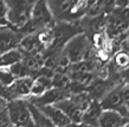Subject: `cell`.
<instances>
[{"mask_svg":"<svg viewBox=\"0 0 129 127\" xmlns=\"http://www.w3.org/2000/svg\"><path fill=\"white\" fill-rule=\"evenodd\" d=\"M13 81H14V77L12 74L11 69L8 67H0V84L11 86Z\"/></svg>","mask_w":129,"mask_h":127,"instance_id":"obj_21","label":"cell"},{"mask_svg":"<svg viewBox=\"0 0 129 127\" xmlns=\"http://www.w3.org/2000/svg\"><path fill=\"white\" fill-rule=\"evenodd\" d=\"M127 51L129 52V31H128V39H127Z\"/></svg>","mask_w":129,"mask_h":127,"instance_id":"obj_29","label":"cell"},{"mask_svg":"<svg viewBox=\"0 0 129 127\" xmlns=\"http://www.w3.org/2000/svg\"><path fill=\"white\" fill-rule=\"evenodd\" d=\"M28 104V109L31 113V118H32V122H33V127H55L53 123L51 122V120L47 118L43 112L40 111L39 108L35 106L33 104H31L27 100Z\"/></svg>","mask_w":129,"mask_h":127,"instance_id":"obj_14","label":"cell"},{"mask_svg":"<svg viewBox=\"0 0 129 127\" xmlns=\"http://www.w3.org/2000/svg\"><path fill=\"white\" fill-rule=\"evenodd\" d=\"M33 84V78L26 77V78H19V79H14L10 86L12 89V93L14 95V99L18 100H27L30 98V92H31V87Z\"/></svg>","mask_w":129,"mask_h":127,"instance_id":"obj_9","label":"cell"},{"mask_svg":"<svg viewBox=\"0 0 129 127\" xmlns=\"http://www.w3.org/2000/svg\"><path fill=\"white\" fill-rule=\"evenodd\" d=\"M4 108H6V102L0 99V109H4Z\"/></svg>","mask_w":129,"mask_h":127,"instance_id":"obj_27","label":"cell"},{"mask_svg":"<svg viewBox=\"0 0 129 127\" xmlns=\"http://www.w3.org/2000/svg\"><path fill=\"white\" fill-rule=\"evenodd\" d=\"M0 127H12L11 120H10L6 108L0 109Z\"/></svg>","mask_w":129,"mask_h":127,"instance_id":"obj_24","label":"cell"},{"mask_svg":"<svg viewBox=\"0 0 129 127\" xmlns=\"http://www.w3.org/2000/svg\"><path fill=\"white\" fill-rule=\"evenodd\" d=\"M128 31H129V23H128Z\"/></svg>","mask_w":129,"mask_h":127,"instance_id":"obj_30","label":"cell"},{"mask_svg":"<svg viewBox=\"0 0 129 127\" xmlns=\"http://www.w3.org/2000/svg\"><path fill=\"white\" fill-rule=\"evenodd\" d=\"M64 127H78V123L71 122V123H69V125H67V126H64Z\"/></svg>","mask_w":129,"mask_h":127,"instance_id":"obj_28","label":"cell"},{"mask_svg":"<svg viewBox=\"0 0 129 127\" xmlns=\"http://www.w3.org/2000/svg\"><path fill=\"white\" fill-rule=\"evenodd\" d=\"M102 111H103V109H102L100 102L92 100L91 101V104L89 105V107L83 112L82 121H81V122L90 123V125H97L98 118H100V115H101Z\"/></svg>","mask_w":129,"mask_h":127,"instance_id":"obj_13","label":"cell"},{"mask_svg":"<svg viewBox=\"0 0 129 127\" xmlns=\"http://www.w3.org/2000/svg\"><path fill=\"white\" fill-rule=\"evenodd\" d=\"M104 6L106 1H92L88 3V10H86V18H96L102 14H104ZM106 16V14H104Z\"/></svg>","mask_w":129,"mask_h":127,"instance_id":"obj_18","label":"cell"},{"mask_svg":"<svg viewBox=\"0 0 129 127\" xmlns=\"http://www.w3.org/2000/svg\"><path fill=\"white\" fill-rule=\"evenodd\" d=\"M121 86L122 84L115 86L113 89H110L106 95L103 96V99L100 101V105L103 111H116L118 112L123 106H124V101L122 98L121 93Z\"/></svg>","mask_w":129,"mask_h":127,"instance_id":"obj_6","label":"cell"},{"mask_svg":"<svg viewBox=\"0 0 129 127\" xmlns=\"http://www.w3.org/2000/svg\"><path fill=\"white\" fill-rule=\"evenodd\" d=\"M63 54L69 59L71 64H76L82 60H96V53L91 48V42L85 33L78 34L67 42L63 47Z\"/></svg>","mask_w":129,"mask_h":127,"instance_id":"obj_1","label":"cell"},{"mask_svg":"<svg viewBox=\"0 0 129 127\" xmlns=\"http://www.w3.org/2000/svg\"><path fill=\"white\" fill-rule=\"evenodd\" d=\"M21 39L23 35L20 34V32L13 30L11 27H1L0 28V54L17 48Z\"/></svg>","mask_w":129,"mask_h":127,"instance_id":"obj_7","label":"cell"},{"mask_svg":"<svg viewBox=\"0 0 129 127\" xmlns=\"http://www.w3.org/2000/svg\"><path fill=\"white\" fill-rule=\"evenodd\" d=\"M1 27H10L7 21V5L6 1L0 0V28Z\"/></svg>","mask_w":129,"mask_h":127,"instance_id":"obj_23","label":"cell"},{"mask_svg":"<svg viewBox=\"0 0 129 127\" xmlns=\"http://www.w3.org/2000/svg\"><path fill=\"white\" fill-rule=\"evenodd\" d=\"M11 69L12 74H13V77L14 79H19V78H26V77H32V73L30 72V69L27 68V66L26 64L24 62V60H21L20 62L16 64V65H13L10 67ZM33 78V77H32Z\"/></svg>","mask_w":129,"mask_h":127,"instance_id":"obj_19","label":"cell"},{"mask_svg":"<svg viewBox=\"0 0 129 127\" xmlns=\"http://www.w3.org/2000/svg\"><path fill=\"white\" fill-rule=\"evenodd\" d=\"M52 28L55 32V42H53L52 47H55V48H63L67 45V42L71 40L74 37L84 33L79 21L77 23L59 21V23H55Z\"/></svg>","mask_w":129,"mask_h":127,"instance_id":"obj_4","label":"cell"},{"mask_svg":"<svg viewBox=\"0 0 129 127\" xmlns=\"http://www.w3.org/2000/svg\"><path fill=\"white\" fill-rule=\"evenodd\" d=\"M6 111L8 113L12 126L16 127H33L31 113L28 109L27 100H13L6 104Z\"/></svg>","mask_w":129,"mask_h":127,"instance_id":"obj_3","label":"cell"},{"mask_svg":"<svg viewBox=\"0 0 129 127\" xmlns=\"http://www.w3.org/2000/svg\"><path fill=\"white\" fill-rule=\"evenodd\" d=\"M129 125V118L121 115L116 111H102L98 118V127H125Z\"/></svg>","mask_w":129,"mask_h":127,"instance_id":"obj_8","label":"cell"},{"mask_svg":"<svg viewBox=\"0 0 129 127\" xmlns=\"http://www.w3.org/2000/svg\"><path fill=\"white\" fill-rule=\"evenodd\" d=\"M38 108L51 120V122L53 123L55 127H64L67 125H69V123H71L70 119L59 108H57L53 105L43 106V107H38Z\"/></svg>","mask_w":129,"mask_h":127,"instance_id":"obj_10","label":"cell"},{"mask_svg":"<svg viewBox=\"0 0 129 127\" xmlns=\"http://www.w3.org/2000/svg\"><path fill=\"white\" fill-rule=\"evenodd\" d=\"M36 38L38 40L39 46L42 47V50H49L53 46V42H55V32L52 27H45L42 28L36 33Z\"/></svg>","mask_w":129,"mask_h":127,"instance_id":"obj_15","label":"cell"},{"mask_svg":"<svg viewBox=\"0 0 129 127\" xmlns=\"http://www.w3.org/2000/svg\"><path fill=\"white\" fill-rule=\"evenodd\" d=\"M71 101L74 102L77 107L81 109L82 112H84L86 108L89 107V105L91 104V96L89 95V93L86 92H81V93H76V94H71L70 95Z\"/></svg>","mask_w":129,"mask_h":127,"instance_id":"obj_17","label":"cell"},{"mask_svg":"<svg viewBox=\"0 0 129 127\" xmlns=\"http://www.w3.org/2000/svg\"><path fill=\"white\" fill-rule=\"evenodd\" d=\"M125 127H129V125H128V126H125Z\"/></svg>","mask_w":129,"mask_h":127,"instance_id":"obj_32","label":"cell"},{"mask_svg":"<svg viewBox=\"0 0 129 127\" xmlns=\"http://www.w3.org/2000/svg\"><path fill=\"white\" fill-rule=\"evenodd\" d=\"M70 82L71 79L69 77V74L55 73L52 77V87H55V88L68 89L70 86Z\"/></svg>","mask_w":129,"mask_h":127,"instance_id":"obj_20","label":"cell"},{"mask_svg":"<svg viewBox=\"0 0 129 127\" xmlns=\"http://www.w3.org/2000/svg\"><path fill=\"white\" fill-rule=\"evenodd\" d=\"M12 127H16V126H12Z\"/></svg>","mask_w":129,"mask_h":127,"instance_id":"obj_33","label":"cell"},{"mask_svg":"<svg viewBox=\"0 0 129 127\" xmlns=\"http://www.w3.org/2000/svg\"><path fill=\"white\" fill-rule=\"evenodd\" d=\"M78 127H98L97 125H90V123H78Z\"/></svg>","mask_w":129,"mask_h":127,"instance_id":"obj_26","label":"cell"},{"mask_svg":"<svg viewBox=\"0 0 129 127\" xmlns=\"http://www.w3.org/2000/svg\"><path fill=\"white\" fill-rule=\"evenodd\" d=\"M70 92L68 89H60L52 87L49 91L44 93L42 96L36 98V99H27L31 104H33L37 107H43V106H50V105H56L60 101L65 100L70 98Z\"/></svg>","mask_w":129,"mask_h":127,"instance_id":"obj_5","label":"cell"},{"mask_svg":"<svg viewBox=\"0 0 129 127\" xmlns=\"http://www.w3.org/2000/svg\"><path fill=\"white\" fill-rule=\"evenodd\" d=\"M56 106L57 108H59L60 111L65 114V115L70 119L71 122H75V123H81L82 121V115H83V112L79 109L76 105L71 101L70 98H68L65 100L60 101L58 104L53 105Z\"/></svg>","mask_w":129,"mask_h":127,"instance_id":"obj_11","label":"cell"},{"mask_svg":"<svg viewBox=\"0 0 129 127\" xmlns=\"http://www.w3.org/2000/svg\"><path fill=\"white\" fill-rule=\"evenodd\" d=\"M108 65L115 72L122 74L129 68V52L127 50H120L115 52Z\"/></svg>","mask_w":129,"mask_h":127,"instance_id":"obj_12","label":"cell"},{"mask_svg":"<svg viewBox=\"0 0 129 127\" xmlns=\"http://www.w3.org/2000/svg\"><path fill=\"white\" fill-rule=\"evenodd\" d=\"M128 10H129V4H128Z\"/></svg>","mask_w":129,"mask_h":127,"instance_id":"obj_31","label":"cell"},{"mask_svg":"<svg viewBox=\"0 0 129 127\" xmlns=\"http://www.w3.org/2000/svg\"><path fill=\"white\" fill-rule=\"evenodd\" d=\"M121 93H122V98H123L124 104H128L129 102V84H127V82H122Z\"/></svg>","mask_w":129,"mask_h":127,"instance_id":"obj_25","label":"cell"},{"mask_svg":"<svg viewBox=\"0 0 129 127\" xmlns=\"http://www.w3.org/2000/svg\"><path fill=\"white\" fill-rule=\"evenodd\" d=\"M24 59L23 53L18 48H13L0 54V67H11Z\"/></svg>","mask_w":129,"mask_h":127,"instance_id":"obj_16","label":"cell"},{"mask_svg":"<svg viewBox=\"0 0 129 127\" xmlns=\"http://www.w3.org/2000/svg\"><path fill=\"white\" fill-rule=\"evenodd\" d=\"M7 5V21L8 26L20 31L30 21L35 1L28 0H8Z\"/></svg>","mask_w":129,"mask_h":127,"instance_id":"obj_2","label":"cell"},{"mask_svg":"<svg viewBox=\"0 0 129 127\" xmlns=\"http://www.w3.org/2000/svg\"><path fill=\"white\" fill-rule=\"evenodd\" d=\"M0 99L3 101H5L6 104H8V102H11V101H13V100H16L10 86L0 84Z\"/></svg>","mask_w":129,"mask_h":127,"instance_id":"obj_22","label":"cell"}]
</instances>
